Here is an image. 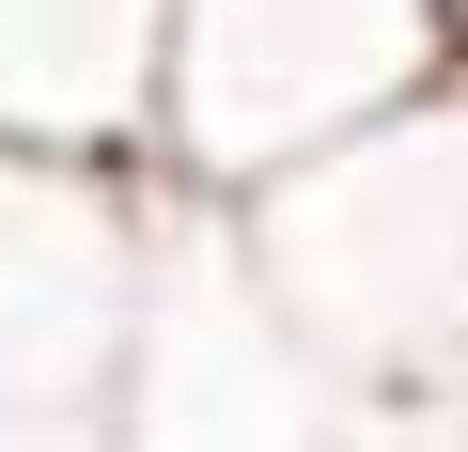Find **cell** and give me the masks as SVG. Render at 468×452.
Returning a JSON list of instances; mask_svg holds the SVG:
<instances>
[{"mask_svg":"<svg viewBox=\"0 0 468 452\" xmlns=\"http://www.w3.org/2000/svg\"><path fill=\"white\" fill-rule=\"evenodd\" d=\"M125 343V187L0 156V405H110Z\"/></svg>","mask_w":468,"mask_h":452,"instance_id":"3957f363","label":"cell"},{"mask_svg":"<svg viewBox=\"0 0 468 452\" xmlns=\"http://www.w3.org/2000/svg\"><path fill=\"white\" fill-rule=\"evenodd\" d=\"M266 297L344 359H468V79L250 203Z\"/></svg>","mask_w":468,"mask_h":452,"instance_id":"7a4b0ae2","label":"cell"},{"mask_svg":"<svg viewBox=\"0 0 468 452\" xmlns=\"http://www.w3.org/2000/svg\"><path fill=\"white\" fill-rule=\"evenodd\" d=\"M172 0H0V156L32 172H156Z\"/></svg>","mask_w":468,"mask_h":452,"instance_id":"277c9868","label":"cell"},{"mask_svg":"<svg viewBox=\"0 0 468 452\" xmlns=\"http://www.w3.org/2000/svg\"><path fill=\"white\" fill-rule=\"evenodd\" d=\"M437 79H452L437 0H172L156 187L250 218L266 187H297L344 141L406 125Z\"/></svg>","mask_w":468,"mask_h":452,"instance_id":"6da1fadb","label":"cell"},{"mask_svg":"<svg viewBox=\"0 0 468 452\" xmlns=\"http://www.w3.org/2000/svg\"><path fill=\"white\" fill-rule=\"evenodd\" d=\"M437 32H452V79H468V0H437Z\"/></svg>","mask_w":468,"mask_h":452,"instance_id":"8992f818","label":"cell"},{"mask_svg":"<svg viewBox=\"0 0 468 452\" xmlns=\"http://www.w3.org/2000/svg\"><path fill=\"white\" fill-rule=\"evenodd\" d=\"M0 452H110V405H0Z\"/></svg>","mask_w":468,"mask_h":452,"instance_id":"5b68a950","label":"cell"}]
</instances>
